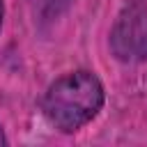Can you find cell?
<instances>
[{
    "label": "cell",
    "mask_w": 147,
    "mask_h": 147,
    "mask_svg": "<svg viewBox=\"0 0 147 147\" xmlns=\"http://www.w3.org/2000/svg\"><path fill=\"white\" fill-rule=\"evenodd\" d=\"M106 90L94 71L76 69L55 78L41 99L46 122L60 133H76L103 108Z\"/></svg>",
    "instance_id": "cell-1"
},
{
    "label": "cell",
    "mask_w": 147,
    "mask_h": 147,
    "mask_svg": "<svg viewBox=\"0 0 147 147\" xmlns=\"http://www.w3.org/2000/svg\"><path fill=\"white\" fill-rule=\"evenodd\" d=\"M7 142H9V140H7V136H5V129L0 126V147H5Z\"/></svg>",
    "instance_id": "cell-3"
},
{
    "label": "cell",
    "mask_w": 147,
    "mask_h": 147,
    "mask_svg": "<svg viewBox=\"0 0 147 147\" xmlns=\"http://www.w3.org/2000/svg\"><path fill=\"white\" fill-rule=\"evenodd\" d=\"M108 46L115 60L124 64H138L147 60V2L131 0L117 14Z\"/></svg>",
    "instance_id": "cell-2"
},
{
    "label": "cell",
    "mask_w": 147,
    "mask_h": 147,
    "mask_svg": "<svg viewBox=\"0 0 147 147\" xmlns=\"http://www.w3.org/2000/svg\"><path fill=\"white\" fill-rule=\"evenodd\" d=\"M2 16H5V5H2V0H0V28H2Z\"/></svg>",
    "instance_id": "cell-4"
}]
</instances>
